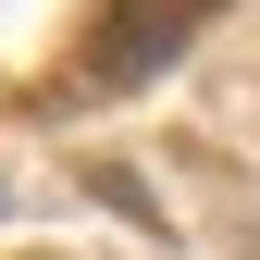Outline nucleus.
Returning a JSON list of instances; mask_svg holds the SVG:
<instances>
[{
	"mask_svg": "<svg viewBox=\"0 0 260 260\" xmlns=\"http://www.w3.org/2000/svg\"><path fill=\"white\" fill-rule=\"evenodd\" d=\"M223 13V0H100V25H87V75L100 87H137V75H161L199 25Z\"/></svg>",
	"mask_w": 260,
	"mask_h": 260,
	"instance_id": "1",
	"label": "nucleus"
}]
</instances>
